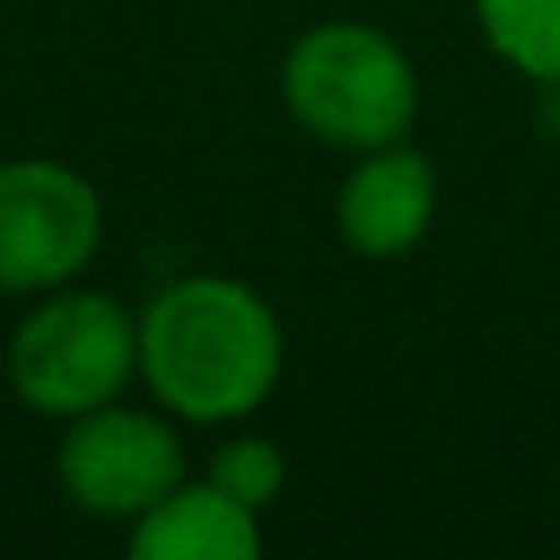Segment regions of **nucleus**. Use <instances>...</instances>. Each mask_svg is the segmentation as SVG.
<instances>
[{
	"label": "nucleus",
	"mask_w": 560,
	"mask_h": 560,
	"mask_svg": "<svg viewBox=\"0 0 560 560\" xmlns=\"http://www.w3.org/2000/svg\"><path fill=\"white\" fill-rule=\"evenodd\" d=\"M138 374L176 418L236 423L280 380V319L242 280H176L138 319Z\"/></svg>",
	"instance_id": "f257e3e1"
},
{
	"label": "nucleus",
	"mask_w": 560,
	"mask_h": 560,
	"mask_svg": "<svg viewBox=\"0 0 560 560\" xmlns=\"http://www.w3.org/2000/svg\"><path fill=\"white\" fill-rule=\"evenodd\" d=\"M280 94L298 127L336 149H385L401 143L418 116L412 61L363 23H319L308 28L280 72Z\"/></svg>",
	"instance_id": "f03ea898"
},
{
	"label": "nucleus",
	"mask_w": 560,
	"mask_h": 560,
	"mask_svg": "<svg viewBox=\"0 0 560 560\" xmlns=\"http://www.w3.org/2000/svg\"><path fill=\"white\" fill-rule=\"evenodd\" d=\"M138 374V325L100 292L39 303L12 341V390L45 418L110 407Z\"/></svg>",
	"instance_id": "7ed1b4c3"
},
{
	"label": "nucleus",
	"mask_w": 560,
	"mask_h": 560,
	"mask_svg": "<svg viewBox=\"0 0 560 560\" xmlns=\"http://www.w3.org/2000/svg\"><path fill=\"white\" fill-rule=\"evenodd\" d=\"M100 198L56 160L0 165V292H50L94 258Z\"/></svg>",
	"instance_id": "20e7f679"
},
{
	"label": "nucleus",
	"mask_w": 560,
	"mask_h": 560,
	"mask_svg": "<svg viewBox=\"0 0 560 560\" xmlns=\"http://www.w3.org/2000/svg\"><path fill=\"white\" fill-rule=\"evenodd\" d=\"M61 489L89 516H143L160 505L176 483H187V456L176 429H165L149 412L127 407H94L72 418L61 456H56Z\"/></svg>",
	"instance_id": "39448f33"
},
{
	"label": "nucleus",
	"mask_w": 560,
	"mask_h": 560,
	"mask_svg": "<svg viewBox=\"0 0 560 560\" xmlns=\"http://www.w3.org/2000/svg\"><path fill=\"white\" fill-rule=\"evenodd\" d=\"M434 220V165L418 149H369L336 192V225L363 258H401Z\"/></svg>",
	"instance_id": "423d86ee"
},
{
	"label": "nucleus",
	"mask_w": 560,
	"mask_h": 560,
	"mask_svg": "<svg viewBox=\"0 0 560 560\" xmlns=\"http://www.w3.org/2000/svg\"><path fill=\"white\" fill-rule=\"evenodd\" d=\"M258 549V511L236 505L214 483H176L132 533L138 560H253Z\"/></svg>",
	"instance_id": "0eeeda50"
},
{
	"label": "nucleus",
	"mask_w": 560,
	"mask_h": 560,
	"mask_svg": "<svg viewBox=\"0 0 560 560\" xmlns=\"http://www.w3.org/2000/svg\"><path fill=\"white\" fill-rule=\"evenodd\" d=\"M478 28L533 83H560V0H478Z\"/></svg>",
	"instance_id": "6e6552de"
},
{
	"label": "nucleus",
	"mask_w": 560,
	"mask_h": 560,
	"mask_svg": "<svg viewBox=\"0 0 560 560\" xmlns=\"http://www.w3.org/2000/svg\"><path fill=\"white\" fill-rule=\"evenodd\" d=\"M209 483L225 489L236 505L264 511V505L280 494V483H287V462H280V451H275L269 440H258V434H236V440H225V445L214 451V462H209Z\"/></svg>",
	"instance_id": "1a4fd4ad"
}]
</instances>
